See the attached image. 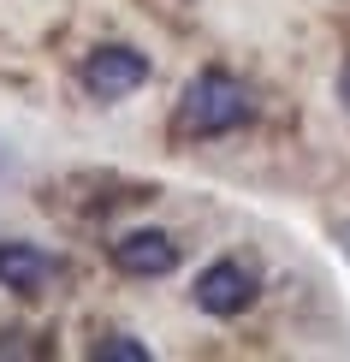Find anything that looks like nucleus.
<instances>
[{"instance_id": "f257e3e1", "label": "nucleus", "mask_w": 350, "mask_h": 362, "mask_svg": "<svg viewBox=\"0 0 350 362\" xmlns=\"http://www.w3.org/2000/svg\"><path fill=\"white\" fill-rule=\"evenodd\" d=\"M250 119H255V95L232 78V71H220V66L196 71V78L185 83V95H178V107H173L178 137H232V131H243Z\"/></svg>"}, {"instance_id": "f03ea898", "label": "nucleus", "mask_w": 350, "mask_h": 362, "mask_svg": "<svg viewBox=\"0 0 350 362\" xmlns=\"http://www.w3.org/2000/svg\"><path fill=\"white\" fill-rule=\"evenodd\" d=\"M78 83L95 101H125V95H136V89L148 83V54H136L131 42H101V48L83 54Z\"/></svg>"}, {"instance_id": "7ed1b4c3", "label": "nucleus", "mask_w": 350, "mask_h": 362, "mask_svg": "<svg viewBox=\"0 0 350 362\" xmlns=\"http://www.w3.org/2000/svg\"><path fill=\"white\" fill-rule=\"evenodd\" d=\"M178 238L173 232H161V226H136V232H125V238H113L107 244V262L119 267L125 279H166L178 267Z\"/></svg>"}, {"instance_id": "20e7f679", "label": "nucleus", "mask_w": 350, "mask_h": 362, "mask_svg": "<svg viewBox=\"0 0 350 362\" xmlns=\"http://www.w3.org/2000/svg\"><path fill=\"white\" fill-rule=\"evenodd\" d=\"M255 274L243 262H208L202 267V279H196V309L202 315H214V321H238L243 309L255 303Z\"/></svg>"}, {"instance_id": "39448f33", "label": "nucleus", "mask_w": 350, "mask_h": 362, "mask_svg": "<svg viewBox=\"0 0 350 362\" xmlns=\"http://www.w3.org/2000/svg\"><path fill=\"white\" fill-rule=\"evenodd\" d=\"M48 279H59V262L42 244H24V238H0V285L18 297H36Z\"/></svg>"}, {"instance_id": "423d86ee", "label": "nucleus", "mask_w": 350, "mask_h": 362, "mask_svg": "<svg viewBox=\"0 0 350 362\" xmlns=\"http://www.w3.org/2000/svg\"><path fill=\"white\" fill-rule=\"evenodd\" d=\"M89 356H95V362H148V344L131 339V333H107Z\"/></svg>"}, {"instance_id": "0eeeda50", "label": "nucleus", "mask_w": 350, "mask_h": 362, "mask_svg": "<svg viewBox=\"0 0 350 362\" xmlns=\"http://www.w3.org/2000/svg\"><path fill=\"white\" fill-rule=\"evenodd\" d=\"M339 101H344V113H350V59L339 66Z\"/></svg>"}]
</instances>
